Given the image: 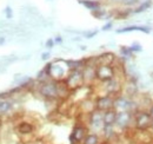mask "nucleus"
<instances>
[{"instance_id":"obj_1","label":"nucleus","mask_w":153,"mask_h":144,"mask_svg":"<svg viewBox=\"0 0 153 144\" xmlns=\"http://www.w3.org/2000/svg\"><path fill=\"white\" fill-rule=\"evenodd\" d=\"M36 90L45 100L54 102L59 99V80L47 79L45 82H40L37 84Z\"/></svg>"},{"instance_id":"obj_2","label":"nucleus","mask_w":153,"mask_h":144,"mask_svg":"<svg viewBox=\"0 0 153 144\" xmlns=\"http://www.w3.org/2000/svg\"><path fill=\"white\" fill-rule=\"evenodd\" d=\"M45 72L48 74L51 79L54 80H65L67 73L70 72V68L67 65V60L56 59L51 63H47L44 68Z\"/></svg>"},{"instance_id":"obj_3","label":"nucleus","mask_w":153,"mask_h":144,"mask_svg":"<svg viewBox=\"0 0 153 144\" xmlns=\"http://www.w3.org/2000/svg\"><path fill=\"white\" fill-rule=\"evenodd\" d=\"M124 82H125L124 77L117 76L114 78L107 80V82L99 83L100 90H101V93H100V94H111V96H113V97L120 94L121 91H123Z\"/></svg>"},{"instance_id":"obj_4","label":"nucleus","mask_w":153,"mask_h":144,"mask_svg":"<svg viewBox=\"0 0 153 144\" xmlns=\"http://www.w3.org/2000/svg\"><path fill=\"white\" fill-rule=\"evenodd\" d=\"M85 124L87 125L88 130L92 132H101L104 128V112L100 110H93L88 115H86V122Z\"/></svg>"},{"instance_id":"obj_5","label":"nucleus","mask_w":153,"mask_h":144,"mask_svg":"<svg viewBox=\"0 0 153 144\" xmlns=\"http://www.w3.org/2000/svg\"><path fill=\"white\" fill-rule=\"evenodd\" d=\"M152 121L153 118L150 116L149 111L137 110L133 113V128L135 130H150Z\"/></svg>"},{"instance_id":"obj_6","label":"nucleus","mask_w":153,"mask_h":144,"mask_svg":"<svg viewBox=\"0 0 153 144\" xmlns=\"http://www.w3.org/2000/svg\"><path fill=\"white\" fill-rule=\"evenodd\" d=\"M133 113L131 111H117L114 126L123 132L133 128Z\"/></svg>"},{"instance_id":"obj_7","label":"nucleus","mask_w":153,"mask_h":144,"mask_svg":"<svg viewBox=\"0 0 153 144\" xmlns=\"http://www.w3.org/2000/svg\"><path fill=\"white\" fill-rule=\"evenodd\" d=\"M115 111H131L135 112L137 111V104L133 98H130L123 93L118 94L114 97V106Z\"/></svg>"},{"instance_id":"obj_8","label":"nucleus","mask_w":153,"mask_h":144,"mask_svg":"<svg viewBox=\"0 0 153 144\" xmlns=\"http://www.w3.org/2000/svg\"><path fill=\"white\" fill-rule=\"evenodd\" d=\"M114 77H117L115 65H97L96 66L97 83H104Z\"/></svg>"},{"instance_id":"obj_9","label":"nucleus","mask_w":153,"mask_h":144,"mask_svg":"<svg viewBox=\"0 0 153 144\" xmlns=\"http://www.w3.org/2000/svg\"><path fill=\"white\" fill-rule=\"evenodd\" d=\"M64 82L71 91H74L81 88L82 85H85L84 77H82V70H70Z\"/></svg>"},{"instance_id":"obj_10","label":"nucleus","mask_w":153,"mask_h":144,"mask_svg":"<svg viewBox=\"0 0 153 144\" xmlns=\"http://www.w3.org/2000/svg\"><path fill=\"white\" fill-rule=\"evenodd\" d=\"M90 132L88 128L85 123H76L72 129V132L70 135V143L71 144H81L85 136Z\"/></svg>"},{"instance_id":"obj_11","label":"nucleus","mask_w":153,"mask_h":144,"mask_svg":"<svg viewBox=\"0 0 153 144\" xmlns=\"http://www.w3.org/2000/svg\"><path fill=\"white\" fill-rule=\"evenodd\" d=\"M96 109L100 111H107L114 106V97L111 94H98L94 98Z\"/></svg>"},{"instance_id":"obj_12","label":"nucleus","mask_w":153,"mask_h":144,"mask_svg":"<svg viewBox=\"0 0 153 144\" xmlns=\"http://www.w3.org/2000/svg\"><path fill=\"white\" fill-rule=\"evenodd\" d=\"M16 106V100L12 97H5L0 98V118L2 119L4 117L11 115L13 112Z\"/></svg>"},{"instance_id":"obj_13","label":"nucleus","mask_w":153,"mask_h":144,"mask_svg":"<svg viewBox=\"0 0 153 144\" xmlns=\"http://www.w3.org/2000/svg\"><path fill=\"white\" fill-rule=\"evenodd\" d=\"M16 129L17 132L22 137H31L36 132V125L28 121H20Z\"/></svg>"},{"instance_id":"obj_14","label":"nucleus","mask_w":153,"mask_h":144,"mask_svg":"<svg viewBox=\"0 0 153 144\" xmlns=\"http://www.w3.org/2000/svg\"><path fill=\"white\" fill-rule=\"evenodd\" d=\"M82 77L85 85H94L97 83L96 79V66L86 64V66L82 69Z\"/></svg>"},{"instance_id":"obj_15","label":"nucleus","mask_w":153,"mask_h":144,"mask_svg":"<svg viewBox=\"0 0 153 144\" xmlns=\"http://www.w3.org/2000/svg\"><path fill=\"white\" fill-rule=\"evenodd\" d=\"M117 57L112 52H104V53L96 56L97 65H114L117 63Z\"/></svg>"},{"instance_id":"obj_16","label":"nucleus","mask_w":153,"mask_h":144,"mask_svg":"<svg viewBox=\"0 0 153 144\" xmlns=\"http://www.w3.org/2000/svg\"><path fill=\"white\" fill-rule=\"evenodd\" d=\"M79 110H80V115H88L90 112H92L93 110H96V103L94 99H92L91 97L82 99L81 102H79Z\"/></svg>"},{"instance_id":"obj_17","label":"nucleus","mask_w":153,"mask_h":144,"mask_svg":"<svg viewBox=\"0 0 153 144\" xmlns=\"http://www.w3.org/2000/svg\"><path fill=\"white\" fill-rule=\"evenodd\" d=\"M101 135L104 137L105 141H108V142H112L114 141L115 138L118 137V134H117V128L114 125H105L101 130Z\"/></svg>"},{"instance_id":"obj_18","label":"nucleus","mask_w":153,"mask_h":144,"mask_svg":"<svg viewBox=\"0 0 153 144\" xmlns=\"http://www.w3.org/2000/svg\"><path fill=\"white\" fill-rule=\"evenodd\" d=\"M133 31H139L143 33H150L151 28L149 26H139V25H130L126 27H121L117 30V33H127V32H133Z\"/></svg>"},{"instance_id":"obj_19","label":"nucleus","mask_w":153,"mask_h":144,"mask_svg":"<svg viewBox=\"0 0 153 144\" xmlns=\"http://www.w3.org/2000/svg\"><path fill=\"white\" fill-rule=\"evenodd\" d=\"M78 2L80 5H82L86 10L91 11V12H93V11H96L98 8H100L104 5L101 0H78Z\"/></svg>"},{"instance_id":"obj_20","label":"nucleus","mask_w":153,"mask_h":144,"mask_svg":"<svg viewBox=\"0 0 153 144\" xmlns=\"http://www.w3.org/2000/svg\"><path fill=\"white\" fill-rule=\"evenodd\" d=\"M115 117H117V111L114 109L104 111V124L105 125H114Z\"/></svg>"},{"instance_id":"obj_21","label":"nucleus","mask_w":153,"mask_h":144,"mask_svg":"<svg viewBox=\"0 0 153 144\" xmlns=\"http://www.w3.org/2000/svg\"><path fill=\"white\" fill-rule=\"evenodd\" d=\"M100 143H101V138H100V136L97 132H88L85 136V138H84V141H82L81 144H100Z\"/></svg>"},{"instance_id":"obj_22","label":"nucleus","mask_w":153,"mask_h":144,"mask_svg":"<svg viewBox=\"0 0 153 144\" xmlns=\"http://www.w3.org/2000/svg\"><path fill=\"white\" fill-rule=\"evenodd\" d=\"M92 13V16L94 17V18L99 19V20H107L108 17H110V12H107V10H105L102 6L100 7V8H98L96 11H93V12H91Z\"/></svg>"},{"instance_id":"obj_23","label":"nucleus","mask_w":153,"mask_h":144,"mask_svg":"<svg viewBox=\"0 0 153 144\" xmlns=\"http://www.w3.org/2000/svg\"><path fill=\"white\" fill-rule=\"evenodd\" d=\"M152 6V1H140L138 4L137 7L133 8V14H138V13H143L146 10H149Z\"/></svg>"},{"instance_id":"obj_24","label":"nucleus","mask_w":153,"mask_h":144,"mask_svg":"<svg viewBox=\"0 0 153 144\" xmlns=\"http://www.w3.org/2000/svg\"><path fill=\"white\" fill-rule=\"evenodd\" d=\"M133 52L131 50L130 46H120V56L124 57V58H132L133 57Z\"/></svg>"},{"instance_id":"obj_25","label":"nucleus","mask_w":153,"mask_h":144,"mask_svg":"<svg viewBox=\"0 0 153 144\" xmlns=\"http://www.w3.org/2000/svg\"><path fill=\"white\" fill-rule=\"evenodd\" d=\"M140 2V0H121L120 5L124 7H133L135 5H138Z\"/></svg>"},{"instance_id":"obj_26","label":"nucleus","mask_w":153,"mask_h":144,"mask_svg":"<svg viewBox=\"0 0 153 144\" xmlns=\"http://www.w3.org/2000/svg\"><path fill=\"white\" fill-rule=\"evenodd\" d=\"M4 14H5V18L11 20V19L13 18V8L11 6H6L4 8Z\"/></svg>"},{"instance_id":"obj_27","label":"nucleus","mask_w":153,"mask_h":144,"mask_svg":"<svg viewBox=\"0 0 153 144\" xmlns=\"http://www.w3.org/2000/svg\"><path fill=\"white\" fill-rule=\"evenodd\" d=\"M130 47H131V50H132V52H133V53L141 52V51H143V46H141L139 43H134V44H132Z\"/></svg>"},{"instance_id":"obj_28","label":"nucleus","mask_w":153,"mask_h":144,"mask_svg":"<svg viewBox=\"0 0 153 144\" xmlns=\"http://www.w3.org/2000/svg\"><path fill=\"white\" fill-rule=\"evenodd\" d=\"M54 45H56V43H54V39H53V38L47 39L46 43H45V47L48 49V50H51L52 47H54Z\"/></svg>"},{"instance_id":"obj_29","label":"nucleus","mask_w":153,"mask_h":144,"mask_svg":"<svg viewBox=\"0 0 153 144\" xmlns=\"http://www.w3.org/2000/svg\"><path fill=\"white\" fill-rule=\"evenodd\" d=\"M98 34V30H93V31H88V32H85V38L86 39H91L93 37H96Z\"/></svg>"},{"instance_id":"obj_30","label":"nucleus","mask_w":153,"mask_h":144,"mask_svg":"<svg viewBox=\"0 0 153 144\" xmlns=\"http://www.w3.org/2000/svg\"><path fill=\"white\" fill-rule=\"evenodd\" d=\"M112 27H113V22H112V21H107V22L102 26L101 30H102V31H110Z\"/></svg>"},{"instance_id":"obj_31","label":"nucleus","mask_w":153,"mask_h":144,"mask_svg":"<svg viewBox=\"0 0 153 144\" xmlns=\"http://www.w3.org/2000/svg\"><path fill=\"white\" fill-rule=\"evenodd\" d=\"M50 57H51L50 52H44V53H41V60H47V59H50Z\"/></svg>"},{"instance_id":"obj_32","label":"nucleus","mask_w":153,"mask_h":144,"mask_svg":"<svg viewBox=\"0 0 153 144\" xmlns=\"http://www.w3.org/2000/svg\"><path fill=\"white\" fill-rule=\"evenodd\" d=\"M54 39V43L56 44H61L62 43V37L61 36H57L56 38H53Z\"/></svg>"},{"instance_id":"obj_33","label":"nucleus","mask_w":153,"mask_h":144,"mask_svg":"<svg viewBox=\"0 0 153 144\" xmlns=\"http://www.w3.org/2000/svg\"><path fill=\"white\" fill-rule=\"evenodd\" d=\"M6 43V36H0V46H2Z\"/></svg>"},{"instance_id":"obj_34","label":"nucleus","mask_w":153,"mask_h":144,"mask_svg":"<svg viewBox=\"0 0 153 144\" xmlns=\"http://www.w3.org/2000/svg\"><path fill=\"white\" fill-rule=\"evenodd\" d=\"M147 111H149V113H150V116H151V117H152V118H153V104H152V105H151V106H150V109H149Z\"/></svg>"},{"instance_id":"obj_35","label":"nucleus","mask_w":153,"mask_h":144,"mask_svg":"<svg viewBox=\"0 0 153 144\" xmlns=\"http://www.w3.org/2000/svg\"><path fill=\"white\" fill-rule=\"evenodd\" d=\"M107 1L111 2V4H120L121 0H107Z\"/></svg>"},{"instance_id":"obj_36","label":"nucleus","mask_w":153,"mask_h":144,"mask_svg":"<svg viewBox=\"0 0 153 144\" xmlns=\"http://www.w3.org/2000/svg\"><path fill=\"white\" fill-rule=\"evenodd\" d=\"M80 50H81V51H85V50H86V46H84V45L80 46Z\"/></svg>"},{"instance_id":"obj_37","label":"nucleus","mask_w":153,"mask_h":144,"mask_svg":"<svg viewBox=\"0 0 153 144\" xmlns=\"http://www.w3.org/2000/svg\"><path fill=\"white\" fill-rule=\"evenodd\" d=\"M150 130H151V132L153 134V121H152V125H151V129H150Z\"/></svg>"},{"instance_id":"obj_38","label":"nucleus","mask_w":153,"mask_h":144,"mask_svg":"<svg viewBox=\"0 0 153 144\" xmlns=\"http://www.w3.org/2000/svg\"><path fill=\"white\" fill-rule=\"evenodd\" d=\"M152 144H153V142H152Z\"/></svg>"}]
</instances>
